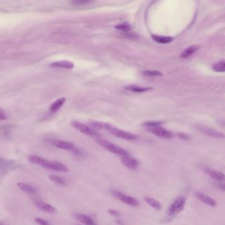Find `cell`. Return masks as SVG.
<instances>
[{"label":"cell","instance_id":"cell-1","mask_svg":"<svg viewBox=\"0 0 225 225\" xmlns=\"http://www.w3.org/2000/svg\"><path fill=\"white\" fill-rule=\"evenodd\" d=\"M96 141L98 143L101 147H103V148L106 150V151L110 152V153L118 154V155L121 156L129 155L128 152L125 151V149H123L122 147L118 146V145L98 137L96 139Z\"/></svg>","mask_w":225,"mask_h":225},{"label":"cell","instance_id":"cell-2","mask_svg":"<svg viewBox=\"0 0 225 225\" xmlns=\"http://www.w3.org/2000/svg\"><path fill=\"white\" fill-rule=\"evenodd\" d=\"M185 204H186V197L183 195L179 196L169 207L167 214L169 216H174L176 214L180 213L184 209Z\"/></svg>","mask_w":225,"mask_h":225},{"label":"cell","instance_id":"cell-3","mask_svg":"<svg viewBox=\"0 0 225 225\" xmlns=\"http://www.w3.org/2000/svg\"><path fill=\"white\" fill-rule=\"evenodd\" d=\"M108 131H109L110 133L112 135L117 137L118 138L123 139H125L127 141H134L137 139V136L134 134H132L129 132L123 131L122 129L116 128V127L113 126V125H109L108 128L107 129Z\"/></svg>","mask_w":225,"mask_h":225},{"label":"cell","instance_id":"cell-4","mask_svg":"<svg viewBox=\"0 0 225 225\" xmlns=\"http://www.w3.org/2000/svg\"><path fill=\"white\" fill-rule=\"evenodd\" d=\"M147 130L153 133L154 135L158 137L164 139H171L173 137V133L170 131L160 126V125L154 127H148Z\"/></svg>","mask_w":225,"mask_h":225},{"label":"cell","instance_id":"cell-5","mask_svg":"<svg viewBox=\"0 0 225 225\" xmlns=\"http://www.w3.org/2000/svg\"><path fill=\"white\" fill-rule=\"evenodd\" d=\"M71 124L75 129L81 131V133L85 134V135L88 136H94L97 134L96 132L91 127L84 124L83 123L79 122L78 121H73Z\"/></svg>","mask_w":225,"mask_h":225},{"label":"cell","instance_id":"cell-6","mask_svg":"<svg viewBox=\"0 0 225 225\" xmlns=\"http://www.w3.org/2000/svg\"><path fill=\"white\" fill-rule=\"evenodd\" d=\"M50 143H51L53 146L60 149L67 150V151H71L73 152L76 149L73 143L69 141H67L60 139H52L50 141Z\"/></svg>","mask_w":225,"mask_h":225},{"label":"cell","instance_id":"cell-7","mask_svg":"<svg viewBox=\"0 0 225 225\" xmlns=\"http://www.w3.org/2000/svg\"><path fill=\"white\" fill-rule=\"evenodd\" d=\"M198 129H199L201 133H204L205 135H206L209 137H211L213 138H218V139L224 138V133H222V132L217 131V130L216 129L209 128V127H203V126H199Z\"/></svg>","mask_w":225,"mask_h":225},{"label":"cell","instance_id":"cell-8","mask_svg":"<svg viewBox=\"0 0 225 225\" xmlns=\"http://www.w3.org/2000/svg\"><path fill=\"white\" fill-rule=\"evenodd\" d=\"M28 158L33 164L40 165V166L46 169L49 168L50 161L42 157V156L36 155V154H32V155H30L28 156Z\"/></svg>","mask_w":225,"mask_h":225},{"label":"cell","instance_id":"cell-9","mask_svg":"<svg viewBox=\"0 0 225 225\" xmlns=\"http://www.w3.org/2000/svg\"><path fill=\"white\" fill-rule=\"evenodd\" d=\"M121 162L123 166H126L129 169H135L139 166L138 160L131 156H125L121 157Z\"/></svg>","mask_w":225,"mask_h":225},{"label":"cell","instance_id":"cell-10","mask_svg":"<svg viewBox=\"0 0 225 225\" xmlns=\"http://www.w3.org/2000/svg\"><path fill=\"white\" fill-rule=\"evenodd\" d=\"M195 196L197 197V199H199L203 203H205L207 205L211 207H215L217 205V201L212 197H211L210 196L207 195L201 192H195Z\"/></svg>","mask_w":225,"mask_h":225},{"label":"cell","instance_id":"cell-11","mask_svg":"<svg viewBox=\"0 0 225 225\" xmlns=\"http://www.w3.org/2000/svg\"><path fill=\"white\" fill-rule=\"evenodd\" d=\"M35 205H36L37 208L45 213H53L56 211V209L54 207L44 201H37L35 202Z\"/></svg>","mask_w":225,"mask_h":225},{"label":"cell","instance_id":"cell-12","mask_svg":"<svg viewBox=\"0 0 225 225\" xmlns=\"http://www.w3.org/2000/svg\"><path fill=\"white\" fill-rule=\"evenodd\" d=\"M50 67L55 68H62V69H71L74 67V63L71 61L67 60H61L58 61H55L50 65Z\"/></svg>","mask_w":225,"mask_h":225},{"label":"cell","instance_id":"cell-13","mask_svg":"<svg viewBox=\"0 0 225 225\" xmlns=\"http://www.w3.org/2000/svg\"><path fill=\"white\" fill-rule=\"evenodd\" d=\"M118 199H120L121 201L123 202V203L132 207H136L139 205L138 201L137 200L135 197H132V196L125 195V194L123 193H122L119 196Z\"/></svg>","mask_w":225,"mask_h":225},{"label":"cell","instance_id":"cell-14","mask_svg":"<svg viewBox=\"0 0 225 225\" xmlns=\"http://www.w3.org/2000/svg\"><path fill=\"white\" fill-rule=\"evenodd\" d=\"M205 172L208 174L211 178L216 180L217 181H219V182H222L224 181L225 179L224 174L223 173H222L221 172L214 170L209 168H206L205 169Z\"/></svg>","mask_w":225,"mask_h":225},{"label":"cell","instance_id":"cell-15","mask_svg":"<svg viewBox=\"0 0 225 225\" xmlns=\"http://www.w3.org/2000/svg\"><path fill=\"white\" fill-rule=\"evenodd\" d=\"M75 217L80 221L81 223L85 225H97L94 220L92 219L89 216L86 215L83 213H75Z\"/></svg>","mask_w":225,"mask_h":225},{"label":"cell","instance_id":"cell-16","mask_svg":"<svg viewBox=\"0 0 225 225\" xmlns=\"http://www.w3.org/2000/svg\"><path fill=\"white\" fill-rule=\"evenodd\" d=\"M48 169L54 171L63 172H69V168H68L67 166H66L65 164H62V163L57 162V161H52V162L50 161V166Z\"/></svg>","mask_w":225,"mask_h":225},{"label":"cell","instance_id":"cell-17","mask_svg":"<svg viewBox=\"0 0 225 225\" xmlns=\"http://www.w3.org/2000/svg\"><path fill=\"white\" fill-rule=\"evenodd\" d=\"M200 46L198 45H192L187 47L184 51H183L180 54V57L182 58H188L191 55H193L195 52H197L199 49Z\"/></svg>","mask_w":225,"mask_h":225},{"label":"cell","instance_id":"cell-18","mask_svg":"<svg viewBox=\"0 0 225 225\" xmlns=\"http://www.w3.org/2000/svg\"><path fill=\"white\" fill-rule=\"evenodd\" d=\"M152 38L154 41L159 44H168L170 43L172 41H173V37L172 36H159V35H154L152 34Z\"/></svg>","mask_w":225,"mask_h":225},{"label":"cell","instance_id":"cell-19","mask_svg":"<svg viewBox=\"0 0 225 225\" xmlns=\"http://www.w3.org/2000/svg\"><path fill=\"white\" fill-rule=\"evenodd\" d=\"M17 186L19 187V188L20 189H21L22 191H25V192L30 193H36V189L35 188V187H32L29 184H26V183L19 182L18 184H17Z\"/></svg>","mask_w":225,"mask_h":225},{"label":"cell","instance_id":"cell-20","mask_svg":"<svg viewBox=\"0 0 225 225\" xmlns=\"http://www.w3.org/2000/svg\"><path fill=\"white\" fill-rule=\"evenodd\" d=\"M66 98H61L55 101L54 102H53L51 105H50V110L52 112H56L58 110L61 108L63 105V104L65 102Z\"/></svg>","mask_w":225,"mask_h":225},{"label":"cell","instance_id":"cell-21","mask_svg":"<svg viewBox=\"0 0 225 225\" xmlns=\"http://www.w3.org/2000/svg\"><path fill=\"white\" fill-rule=\"evenodd\" d=\"M144 200L147 204L149 205L151 207H153L154 209L160 210V209H161V207H162V205H161L159 201H156V199H153V198L149 197H145L144 198Z\"/></svg>","mask_w":225,"mask_h":225},{"label":"cell","instance_id":"cell-22","mask_svg":"<svg viewBox=\"0 0 225 225\" xmlns=\"http://www.w3.org/2000/svg\"><path fill=\"white\" fill-rule=\"evenodd\" d=\"M90 126H91V128L92 129H104L106 130L108 129V127H109V123H104V122H91L90 123Z\"/></svg>","mask_w":225,"mask_h":225},{"label":"cell","instance_id":"cell-23","mask_svg":"<svg viewBox=\"0 0 225 225\" xmlns=\"http://www.w3.org/2000/svg\"><path fill=\"white\" fill-rule=\"evenodd\" d=\"M49 179L51 180L52 182H54V184L59 185V186H64L66 185L65 180H64L62 178L59 177V176L57 175L50 174V175H49Z\"/></svg>","mask_w":225,"mask_h":225},{"label":"cell","instance_id":"cell-24","mask_svg":"<svg viewBox=\"0 0 225 225\" xmlns=\"http://www.w3.org/2000/svg\"><path fill=\"white\" fill-rule=\"evenodd\" d=\"M212 69L214 71L218 73H222L225 71V61L221 60L219 62L215 63L212 66Z\"/></svg>","mask_w":225,"mask_h":225},{"label":"cell","instance_id":"cell-25","mask_svg":"<svg viewBox=\"0 0 225 225\" xmlns=\"http://www.w3.org/2000/svg\"><path fill=\"white\" fill-rule=\"evenodd\" d=\"M126 89L134 92H143L153 89V88L152 87L143 88V87H137V86H135V85H129L128 87H126Z\"/></svg>","mask_w":225,"mask_h":225},{"label":"cell","instance_id":"cell-26","mask_svg":"<svg viewBox=\"0 0 225 225\" xmlns=\"http://www.w3.org/2000/svg\"><path fill=\"white\" fill-rule=\"evenodd\" d=\"M14 166L12 163L11 164L10 162H7L5 160H2L0 158V173H5V172L11 168V166Z\"/></svg>","mask_w":225,"mask_h":225},{"label":"cell","instance_id":"cell-27","mask_svg":"<svg viewBox=\"0 0 225 225\" xmlns=\"http://www.w3.org/2000/svg\"><path fill=\"white\" fill-rule=\"evenodd\" d=\"M116 29L122 32H129L131 30V26L127 23H123L114 26Z\"/></svg>","mask_w":225,"mask_h":225},{"label":"cell","instance_id":"cell-28","mask_svg":"<svg viewBox=\"0 0 225 225\" xmlns=\"http://www.w3.org/2000/svg\"><path fill=\"white\" fill-rule=\"evenodd\" d=\"M143 73L145 75L149 77H158L162 76L163 75L162 72L156 71V70H145V71L143 72Z\"/></svg>","mask_w":225,"mask_h":225},{"label":"cell","instance_id":"cell-29","mask_svg":"<svg viewBox=\"0 0 225 225\" xmlns=\"http://www.w3.org/2000/svg\"><path fill=\"white\" fill-rule=\"evenodd\" d=\"M164 123V122H156V121H148V122H145V123H143V124L144 125H146L147 127H154V126H158V125H160L161 124Z\"/></svg>","mask_w":225,"mask_h":225},{"label":"cell","instance_id":"cell-30","mask_svg":"<svg viewBox=\"0 0 225 225\" xmlns=\"http://www.w3.org/2000/svg\"><path fill=\"white\" fill-rule=\"evenodd\" d=\"M34 220L35 222H36V223H38L39 225H50L49 222H48L47 220L42 219V218L36 217Z\"/></svg>","mask_w":225,"mask_h":225},{"label":"cell","instance_id":"cell-31","mask_svg":"<svg viewBox=\"0 0 225 225\" xmlns=\"http://www.w3.org/2000/svg\"><path fill=\"white\" fill-rule=\"evenodd\" d=\"M176 135H177L178 138L180 139H182V140H189V139H190L189 138V135H187L185 133H180V132H179V133H178L177 134H176Z\"/></svg>","mask_w":225,"mask_h":225},{"label":"cell","instance_id":"cell-32","mask_svg":"<svg viewBox=\"0 0 225 225\" xmlns=\"http://www.w3.org/2000/svg\"><path fill=\"white\" fill-rule=\"evenodd\" d=\"M108 212L110 215L113 216V217H120L121 215L118 211L114 210V209H109Z\"/></svg>","mask_w":225,"mask_h":225},{"label":"cell","instance_id":"cell-33","mask_svg":"<svg viewBox=\"0 0 225 225\" xmlns=\"http://www.w3.org/2000/svg\"><path fill=\"white\" fill-rule=\"evenodd\" d=\"M7 119V116L5 115V112L3 110L0 109V121L5 120Z\"/></svg>","mask_w":225,"mask_h":225},{"label":"cell","instance_id":"cell-34","mask_svg":"<svg viewBox=\"0 0 225 225\" xmlns=\"http://www.w3.org/2000/svg\"><path fill=\"white\" fill-rule=\"evenodd\" d=\"M91 1H73L72 3L73 4H87V3H90Z\"/></svg>","mask_w":225,"mask_h":225},{"label":"cell","instance_id":"cell-35","mask_svg":"<svg viewBox=\"0 0 225 225\" xmlns=\"http://www.w3.org/2000/svg\"><path fill=\"white\" fill-rule=\"evenodd\" d=\"M218 187H219V188L222 189V190L224 191V189H225V186H224V184H221V183H220V184H218Z\"/></svg>","mask_w":225,"mask_h":225},{"label":"cell","instance_id":"cell-36","mask_svg":"<svg viewBox=\"0 0 225 225\" xmlns=\"http://www.w3.org/2000/svg\"><path fill=\"white\" fill-rule=\"evenodd\" d=\"M117 223L119 224H122V225L123 224V222H122V220H117Z\"/></svg>","mask_w":225,"mask_h":225},{"label":"cell","instance_id":"cell-37","mask_svg":"<svg viewBox=\"0 0 225 225\" xmlns=\"http://www.w3.org/2000/svg\"><path fill=\"white\" fill-rule=\"evenodd\" d=\"M0 225H3V224H2L1 223H0Z\"/></svg>","mask_w":225,"mask_h":225}]
</instances>
